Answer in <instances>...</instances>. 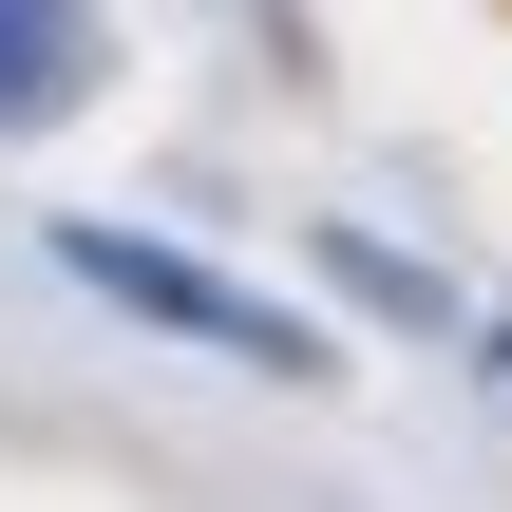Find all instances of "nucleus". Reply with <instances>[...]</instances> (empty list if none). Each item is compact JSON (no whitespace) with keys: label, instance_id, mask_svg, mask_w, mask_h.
I'll return each instance as SVG.
<instances>
[{"label":"nucleus","instance_id":"nucleus-1","mask_svg":"<svg viewBox=\"0 0 512 512\" xmlns=\"http://www.w3.org/2000/svg\"><path fill=\"white\" fill-rule=\"evenodd\" d=\"M57 266H76L114 323H152V342H209V361H247V380H323V323L247 304L228 266H190V247H152V228H57Z\"/></svg>","mask_w":512,"mask_h":512},{"label":"nucleus","instance_id":"nucleus-2","mask_svg":"<svg viewBox=\"0 0 512 512\" xmlns=\"http://www.w3.org/2000/svg\"><path fill=\"white\" fill-rule=\"evenodd\" d=\"M114 76V38H95V0H0V133H38V114H76Z\"/></svg>","mask_w":512,"mask_h":512}]
</instances>
